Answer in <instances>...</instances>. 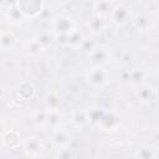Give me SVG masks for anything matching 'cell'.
<instances>
[{
	"label": "cell",
	"instance_id": "6da1fadb",
	"mask_svg": "<svg viewBox=\"0 0 159 159\" xmlns=\"http://www.w3.org/2000/svg\"><path fill=\"white\" fill-rule=\"evenodd\" d=\"M86 81L93 88H103L109 83V73L104 67H92L86 72Z\"/></svg>",
	"mask_w": 159,
	"mask_h": 159
},
{
	"label": "cell",
	"instance_id": "7a4b0ae2",
	"mask_svg": "<svg viewBox=\"0 0 159 159\" xmlns=\"http://www.w3.org/2000/svg\"><path fill=\"white\" fill-rule=\"evenodd\" d=\"M76 27V21L68 15H58L52 20V31L55 36H67Z\"/></svg>",
	"mask_w": 159,
	"mask_h": 159
},
{
	"label": "cell",
	"instance_id": "3957f363",
	"mask_svg": "<svg viewBox=\"0 0 159 159\" xmlns=\"http://www.w3.org/2000/svg\"><path fill=\"white\" fill-rule=\"evenodd\" d=\"M109 21L116 26H124L127 25L132 19V12L129 6L124 4L114 5L111 14H109Z\"/></svg>",
	"mask_w": 159,
	"mask_h": 159
},
{
	"label": "cell",
	"instance_id": "277c9868",
	"mask_svg": "<svg viewBox=\"0 0 159 159\" xmlns=\"http://www.w3.org/2000/svg\"><path fill=\"white\" fill-rule=\"evenodd\" d=\"M16 6L24 14L25 19L36 17L43 9V0H16Z\"/></svg>",
	"mask_w": 159,
	"mask_h": 159
},
{
	"label": "cell",
	"instance_id": "5b68a950",
	"mask_svg": "<svg viewBox=\"0 0 159 159\" xmlns=\"http://www.w3.org/2000/svg\"><path fill=\"white\" fill-rule=\"evenodd\" d=\"M88 60H89L91 65L94 66V67H104V66L108 65V63L111 62V60H112L111 48L98 45V46L88 55Z\"/></svg>",
	"mask_w": 159,
	"mask_h": 159
},
{
	"label": "cell",
	"instance_id": "8992f818",
	"mask_svg": "<svg viewBox=\"0 0 159 159\" xmlns=\"http://www.w3.org/2000/svg\"><path fill=\"white\" fill-rule=\"evenodd\" d=\"M21 147H22L25 155H27V157H39L43 150L42 140L35 135H30V137L25 138L21 143Z\"/></svg>",
	"mask_w": 159,
	"mask_h": 159
},
{
	"label": "cell",
	"instance_id": "52a82bcc",
	"mask_svg": "<svg viewBox=\"0 0 159 159\" xmlns=\"http://www.w3.org/2000/svg\"><path fill=\"white\" fill-rule=\"evenodd\" d=\"M130 20H132L133 27H134L138 32H140V34L148 32V31H150L152 27H153V17H152L149 14L140 12V14L134 15Z\"/></svg>",
	"mask_w": 159,
	"mask_h": 159
},
{
	"label": "cell",
	"instance_id": "ba28073f",
	"mask_svg": "<svg viewBox=\"0 0 159 159\" xmlns=\"http://www.w3.org/2000/svg\"><path fill=\"white\" fill-rule=\"evenodd\" d=\"M70 139H71V135H70L68 130L58 127V128L53 129V132H52L51 144L56 150H60V149L67 148V145L70 143Z\"/></svg>",
	"mask_w": 159,
	"mask_h": 159
},
{
	"label": "cell",
	"instance_id": "9c48e42d",
	"mask_svg": "<svg viewBox=\"0 0 159 159\" xmlns=\"http://www.w3.org/2000/svg\"><path fill=\"white\" fill-rule=\"evenodd\" d=\"M56 39H57V41L61 42L62 45L77 50V48L80 47L82 40L84 39V35H83V32H82L80 29L76 27V29H75L71 34H68L67 36H56Z\"/></svg>",
	"mask_w": 159,
	"mask_h": 159
},
{
	"label": "cell",
	"instance_id": "30bf717a",
	"mask_svg": "<svg viewBox=\"0 0 159 159\" xmlns=\"http://www.w3.org/2000/svg\"><path fill=\"white\" fill-rule=\"evenodd\" d=\"M148 77H149V73L147 72V70H144L143 67H134L128 72L127 80L132 87L137 88V87L147 83Z\"/></svg>",
	"mask_w": 159,
	"mask_h": 159
},
{
	"label": "cell",
	"instance_id": "8fae6325",
	"mask_svg": "<svg viewBox=\"0 0 159 159\" xmlns=\"http://www.w3.org/2000/svg\"><path fill=\"white\" fill-rule=\"evenodd\" d=\"M107 17L99 16L97 14H93L88 21H87V29L92 35H101L104 32L107 27Z\"/></svg>",
	"mask_w": 159,
	"mask_h": 159
},
{
	"label": "cell",
	"instance_id": "7c38bea8",
	"mask_svg": "<svg viewBox=\"0 0 159 159\" xmlns=\"http://www.w3.org/2000/svg\"><path fill=\"white\" fill-rule=\"evenodd\" d=\"M135 97H137V99L140 103L149 104V103L153 102V99L155 97V89L152 86L144 83V84L137 87V89H135Z\"/></svg>",
	"mask_w": 159,
	"mask_h": 159
},
{
	"label": "cell",
	"instance_id": "4fadbf2b",
	"mask_svg": "<svg viewBox=\"0 0 159 159\" xmlns=\"http://www.w3.org/2000/svg\"><path fill=\"white\" fill-rule=\"evenodd\" d=\"M97 127H99L102 130H107V132L116 130L119 127V118L113 112H104V114Z\"/></svg>",
	"mask_w": 159,
	"mask_h": 159
},
{
	"label": "cell",
	"instance_id": "5bb4252c",
	"mask_svg": "<svg viewBox=\"0 0 159 159\" xmlns=\"http://www.w3.org/2000/svg\"><path fill=\"white\" fill-rule=\"evenodd\" d=\"M70 122L75 128H83L89 124L88 114L86 109H75L70 116Z\"/></svg>",
	"mask_w": 159,
	"mask_h": 159
},
{
	"label": "cell",
	"instance_id": "9a60e30c",
	"mask_svg": "<svg viewBox=\"0 0 159 159\" xmlns=\"http://www.w3.org/2000/svg\"><path fill=\"white\" fill-rule=\"evenodd\" d=\"M43 106L46 111H55V109H60L61 107V96L55 92H47L45 98H43Z\"/></svg>",
	"mask_w": 159,
	"mask_h": 159
},
{
	"label": "cell",
	"instance_id": "2e32d148",
	"mask_svg": "<svg viewBox=\"0 0 159 159\" xmlns=\"http://www.w3.org/2000/svg\"><path fill=\"white\" fill-rule=\"evenodd\" d=\"M133 157L137 159H158L159 153H158V149H155L152 145H143L135 149Z\"/></svg>",
	"mask_w": 159,
	"mask_h": 159
},
{
	"label": "cell",
	"instance_id": "e0dca14e",
	"mask_svg": "<svg viewBox=\"0 0 159 159\" xmlns=\"http://www.w3.org/2000/svg\"><path fill=\"white\" fill-rule=\"evenodd\" d=\"M62 122V116L60 113V109L55 111H46V127H50L52 130L58 128Z\"/></svg>",
	"mask_w": 159,
	"mask_h": 159
},
{
	"label": "cell",
	"instance_id": "ac0fdd59",
	"mask_svg": "<svg viewBox=\"0 0 159 159\" xmlns=\"http://www.w3.org/2000/svg\"><path fill=\"white\" fill-rule=\"evenodd\" d=\"M113 6V2L109 0H97L94 4V14L103 17H108Z\"/></svg>",
	"mask_w": 159,
	"mask_h": 159
},
{
	"label": "cell",
	"instance_id": "d6986e66",
	"mask_svg": "<svg viewBox=\"0 0 159 159\" xmlns=\"http://www.w3.org/2000/svg\"><path fill=\"white\" fill-rule=\"evenodd\" d=\"M2 143L5 147L12 149L16 148L20 144V135L16 130H9V132H4L2 133Z\"/></svg>",
	"mask_w": 159,
	"mask_h": 159
},
{
	"label": "cell",
	"instance_id": "ffe728a7",
	"mask_svg": "<svg viewBox=\"0 0 159 159\" xmlns=\"http://www.w3.org/2000/svg\"><path fill=\"white\" fill-rule=\"evenodd\" d=\"M16 45V37L12 32H2L0 35V48L4 51L12 50Z\"/></svg>",
	"mask_w": 159,
	"mask_h": 159
},
{
	"label": "cell",
	"instance_id": "44dd1931",
	"mask_svg": "<svg viewBox=\"0 0 159 159\" xmlns=\"http://www.w3.org/2000/svg\"><path fill=\"white\" fill-rule=\"evenodd\" d=\"M41 48H42V51H45V50H47V48H50L51 47V45H52V37L50 36V34L48 32H45V31H42V32H39V34H36L35 36H34V39H32Z\"/></svg>",
	"mask_w": 159,
	"mask_h": 159
},
{
	"label": "cell",
	"instance_id": "7402d4cb",
	"mask_svg": "<svg viewBox=\"0 0 159 159\" xmlns=\"http://www.w3.org/2000/svg\"><path fill=\"white\" fill-rule=\"evenodd\" d=\"M5 17H6L9 21H11V22H15V24H17V22H21V21H24V20H25V16H24V14L20 11V9L16 6V4H15V5H12L11 7L6 9V12H5Z\"/></svg>",
	"mask_w": 159,
	"mask_h": 159
},
{
	"label": "cell",
	"instance_id": "603a6c76",
	"mask_svg": "<svg viewBox=\"0 0 159 159\" xmlns=\"http://www.w3.org/2000/svg\"><path fill=\"white\" fill-rule=\"evenodd\" d=\"M97 46H98V42H97L93 37H87V36H84V39L82 40V42H81V45H80V47H78L77 50H80L82 53H84V55L88 56Z\"/></svg>",
	"mask_w": 159,
	"mask_h": 159
},
{
	"label": "cell",
	"instance_id": "cb8c5ba5",
	"mask_svg": "<svg viewBox=\"0 0 159 159\" xmlns=\"http://www.w3.org/2000/svg\"><path fill=\"white\" fill-rule=\"evenodd\" d=\"M87 114H88V120L91 124L93 125H98V123L101 122L103 114H104V111L102 108H97V107H93L91 109L87 111Z\"/></svg>",
	"mask_w": 159,
	"mask_h": 159
},
{
	"label": "cell",
	"instance_id": "d4e9b609",
	"mask_svg": "<svg viewBox=\"0 0 159 159\" xmlns=\"http://www.w3.org/2000/svg\"><path fill=\"white\" fill-rule=\"evenodd\" d=\"M26 50H27V52L30 53V55H39L40 52H42V48L34 41V40H31L29 43H27V46H26Z\"/></svg>",
	"mask_w": 159,
	"mask_h": 159
},
{
	"label": "cell",
	"instance_id": "484cf974",
	"mask_svg": "<svg viewBox=\"0 0 159 159\" xmlns=\"http://www.w3.org/2000/svg\"><path fill=\"white\" fill-rule=\"evenodd\" d=\"M34 120L37 125H45L46 124V109L43 111H39L35 113V117H34Z\"/></svg>",
	"mask_w": 159,
	"mask_h": 159
},
{
	"label": "cell",
	"instance_id": "4316f807",
	"mask_svg": "<svg viewBox=\"0 0 159 159\" xmlns=\"http://www.w3.org/2000/svg\"><path fill=\"white\" fill-rule=\"evenodd\" d=\"M4 132H5V124H4V120L0 118V135H2Z\"/></svg>",
	"mask_w": 159,
	"mask_h": 159
}]
</instances>
